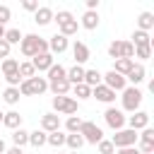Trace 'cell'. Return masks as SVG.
Segmentation results:
<instances>
[{
	"instance_id": "10",
	"label": "cell",
	"mask_w": 154,
	"mask_h": 154,
	"mask_svg": "<svg viewBox=\"0 0 154 154\" xmlns=\"http://www.w3.org/2000/svg\"><path fill=\"white\" fill-rule=\"evenodd\" d=\"M101 84H106V87H108V89H113V91H123V89L128 87L125 77H123V75H118V72H113V70H108L106 75H101Z\"/></svg>"
},
{
	"instance_id": "20",
	"label": "cell",
	"mask_w": 154,
	"mask_h": 154,
	"mask_svg": "<svg viewBox=\"0 0 154 154\" xmlns=\"http://www.w3.org/2000/svg\"><path fill=\"white\" fill-rule=\"evenodd\" d=\"M48 89L53 91V96H67L70 89H72V84H70L67 79H58V82H51Z\"/></svg>"
},
{
	"instance_id": "24",
	"label": "cell",
	"mask_w": 154,
	"mask_h": 154,
	"mask_svg": "<svg viewBox=\"0 0 154 154\" xmlns=\"http://www.w3.org/2000/svg\"><path fill=\"white\" fill-rule=\"evenodd\" d=\"M2 75H5V79L19 75V60H14V58H5V60H2Z\"/></svg>"
},
{
	"instance_id": "32",
	"label": "cell",
	"mask_w": 154,
	"mask_h": 154,
	"mask_svg": "<svg viewBox=\"0 0 154 154\" xmlns=\"http://www.w3.org/2000/svg\"><path fill=\"white\" fill-rule=\"evenodd\" d=\"M46 137H48V135H46L43 130H34V132H29V144L38 149V147L46 144Z\"/></svg>"
},
{
	"instance_id": "38",
	"label": "cell",
	"mask_w": 154,
	"mask_h": 154,
	"mask_svg": "<svg viewBox=\"0 0 154 154\" xmlns=\"http://www.w3.org/2000/svg\"><path fill=\"white\" fill-rule=\"evenodd\" d=\"M152 48H154V46H137V48H135V58H140V60L152 58ZM135 58H132V60H135Z\"/></svg>"
},
{
	"instance_id": "31",
	"label": "cell",
	"mask_w": 154,
	"mask_h": 154,
	"mask_svg": "<svg viewBox=\"0 0 154 154\" xmlns=\"http://www.w3.org/2000/svg\"><path fill=\"white\" fill-rule=\"evenodd\" d=\"M19 99H22V94H19V89H17V87H7V89L2 91V101H5V103H10V106H14Z\"/></svg>"
},
{
	"instance_id": "4",
	"label": "cell",
	"mask_w": 154,
	"mask_h": 154,
	"mask_svg": "<svg viewBox=\"0 0 154 154\" xmlns=\"http://www.w3.org/2000/svg\"><path fill=\"white\" fill-rule=\"evenodd\" d=\"M17 89H19L22 96H41L43 91H48V79L34 75V77H29V79H22V84H19Z\"/></svg>"
},
{
	"instance_id": "41",
	"label": "cell",
	"mask_w": 154,
	"mask_h": 154,
	"mask_svg": "<svg viewBox=\"0 0 154 154\" xmlns=\"http://www.w3.org/2000/svg\"><path fill=\"white\" fill-rule=\"evenodd\" d=\"M10 51H12V46H10L5 38H0V58H2V60L10 58Z\"/></svg>"
},
{
	"instance_id": "1",
	"label": "cell",
	"mask_w": 154,
	"mask_h": 154,
	"mask_svg": "<svg viewBox=\"0 0 154 154\" xmlns=\"http://www.w3.org/2000/svg\"><path fill=\"white\" fill-rule=\"evenodd\" d=\"M19 51L24 58H34L38 53H48V38H41L38 34H24L19 41Z\"/></svg>"
},
{
	"instance_id": "37",
	"label": "cell",
	"mask_w": 154,
	"mask_h": 154,
	"mask_svg": "<svg viewBox=\"0 0 154 154\" xmlns=\"http://www.w3.org/2000/svg\"><path fill=\"white\" fill-rule=\"evenodd\" d=\"M34 75H36V70H34V65H31L29 60L19 63V77H22V79H29V77H34Z\"/></svg>"
},
{
	"instance_id": "43",
	"label": "cell",
	"mask_w": 154,
	"mask_h": 154,
	"mask_svg": "<svg viewBox=\"0 0 154 154\" xmlns=\"http://www.w3.org/2000/svg\"><path fill=\"white\" fill-rule=\"evenodd\" d=\"M116 154H140L137 147H125V149H116Z\"/></svg>"
},
{
	"instance_id": "13",
	"label": "cell",
	"mask_w": 154,
	"mask_h": 154,
	"mask_svg": "<svg viewBox=\"0 0 154 154\" xmlns=\"http://www.w3.org/2000/svg\"><path fill=\"white\" fill-rule=\"evenodd\" d=\"M91 96H94L96 101H101V103H108V106L116 101V91L108 89L106 84H96V87L91 89Z\"/></svg>"
},
{
	"instance_id": "19",
	"label": "cell",
	"mask_w": 154,
	"mask_h": 154,
	"mask_svg": "<svg viewBox=\"0 0 154 154\" xmlns=\"http://www.w3.org/2000/svg\"><path fill=\"white\" fill-rule=\"evenodd\" d=\"M65 79H67L72 87H75V84H82V82H84V67H82V65H72V67L67 70Z\"/></svg>"
},
{
	"instance_id": "48",
	"label": "cell",
	"mask_w": 154,
	"mask_h": 154,
	"mask_svg": "<svg viewBox=\"0 0 154 154\" xmlns=\"http://www.w3.org/2000/svg\"><path fill=\"white\" fill-rule=\"evenodd\" d=\"M67 154H77V152H67Z\"/></svg>"
},
{
	"instance_id": "3",
	"label": "cell",
	"mask_w": 154,
	"mask_h": 154,
	"mask_svg": "<svg viewBox=\"0 0 154 154\" xmlns=\"http://www.w3.org/2000/svg\"><path fill=\"white\" fill-rule=\"evenodd\" d=\"M142 99H144V94H142V89L140 87H125L123 91H120V103H123V113L128 111V113H135V111H140V103H142Z\"/></svg>"
},
{
	"instance_id": "18",
	"label": "cell",
	"mask_w": 154,
	"mask_h": 154,
	"mask_svg": "<svg viewBox=\"0 0 154 154\" xmlns=\"http://www.w3.org/2000/svg\"><path fill=\"white\" fill-rule=\"evenodd\" d=\"M53 14H55V12H53L51 7L43 5V7H38V10L34 12V22H36L38 26H48V24L53 22Z\"/></svg>"
},
{
	"instance_id": "2",
	"label": "cell",
	"mask_w": 154,
	"mask_h": 154,
	"mask_svg": "<svg viewBox=\"0 0 154 154\" xmlns=\"http://www.w3.org/2000/svg\"><path fill=\"white\" fill-rule=\"evenodd\" d=\"M53 22L58 24V34H63L65 38L75 36L77 29H79V22L75 19V14L70 10H58V14H53Z\"/></svg>"
},
{
	"instance_id": "9",
	"label": "cell",
	"mask_w": 154,
	"mask_h": 154,
	"mask_svg": "<svg viewBox=\"0 0 154 154\" xmlns=\"http://www.w3.org/2000/svg\"><path fill=\"white\" fill-rule=\"evenodd\" d=\"M108 55L113 60H118V58H132L135 55V46L130 41H111L108 43Z\"/></svg>"
},
{
	"instance_id": "22",
	"label": "cell",
	"mask_w": 154,
	"mask_h": 154,
	"mask_svg": "<svg viewBox=\"0 0 154 154\" xmlns=\"http://www.w3.org/2000/svg\"><path fill=\"white\" fill-rule=\"evenodd\" d=\"M79 26L94 31V29L99 26V12H89V10H87V12L82 14V19H79Z\"/></svg>"
},
{
	"instance_id": "5",
	"label": "cell",
	"mask_w": 154,
	"mask_h": 154,
	"mask_svg": "<svg viewBox=\"0 0 154 154\" xmlns=\"http://www.w3.org/2000/svg\"><path fill=\"white\" fill-rule=\"evenodd\" d=\"M53 113H63V116H75L79 108V101L75 96H53Z\"/></svg>"
},
{
	"instance_id": "8",
	"label": "cell",
	"mask_w": 154,
	"mask_h": 154,
	"mask_svg": "<svg viewBox=\"0 0 154 154\" xmlns=\"http://www.w3.org/2000/svg\"><path fill=\"white\" fill-rule=\"evenodd\" d=\"M103 120H106V125L111 128V130H123L125 128V120H128V116L120 111V108H116V106H108L106 111H103Z\"/></svg>"
},
{
	"instance_id": "25",
	"label": "cell",
	"mask_w": 154,
	"mask_h": 154,
	"mask_svg": "<svg viewBox=\"0 0 154 154\" xmlns=\"http://www.w3.org/2000/svg\"><path fill=\"white\" fill-rule=\"evenodd\" d=\"M152 26H154V14H152V12H140V17H137V29L149 34Z\"/></svg>"
},
{
	"instance_id": "12",
	"label": "cell",
	"mask_w": 154,
	"mask_h": 154,
	"mask_svg": "<svg viewBox=\"0 0 154 154\" xmlns=\"http://www.w3.org/2000/svg\"><path fill=\"white\" fill-rule=\"evenodd\" d=\"M67 46H70V41H67L63 34H53V36L48 38V53H51V55H60V53H65Z\"/></svg>"
},
{
	"instance_id": "27",
	"label": "cell",
	"mask_w": 154,
	"mask_h": 154,
	"mask_svg": "<svg viewBox=\"0 0 154 154\" xmlns=\"http://www.w3.org/2000/svg\"><path fill=\"white\" fill-rule=\"evenodd\" d=\"M65 75H67V70H65L60 63H53V65H51V70H48V77H46V79H48V84H51V82L65 79Z\"/></svg>"
},
{
	"instance_id": "23",
	"label": "cell",
	"mask_w": 154,
	"mask_h": 154,
	"mask_svg": "<svg viewBox=\"0 0 154 154\" xmlns=\"http://www.w3.org/2000/svg\"><path fill=\"white\" fill-rule=\"evenodd\" d=\"M130 38H132L130 43H132L135 48H137V46H154V43H152V36H149L147 31H140V29H135Z\"/></svg>"
},
{
	"instance_id": "11",
	"label": "cell",
	"mask_w": 154,
	"mask_h": 154,
	"mask_svg": "<svg viewBox=\"0 0 154 154\" xmlns=\"http://www.w3.org/2000/svg\"><path fill=\"white\" fill-rule=\"evenodd\" d=\"M125 123L130 125V130L140 132V130L149 128V113H147V111H135L132 116H128V120H125Z\"/></svg>"
},
{
	"instance_id": "6",
	"label": "cell",
	"mask_w": 154,
	"mask_h": 154,
	"mask_svg": "<svg viewBox=\"0 0 154 154\" xmlns=\"http://www.w3.org/2000/svg\"><path fill=\"white\" fill-rule=\"evenodd\" d=\"M79 135H82V140H84V144H99L101 140H103V130L96 125V123H91V120H82V128H79Z\"/></svg>"
},
{
	"instance_id": "14",
	"label": "cell",
	"mask_w": 154,
	"mask_h": 154,
	"mask_svg": "<svg viewBox=\"0 0 154 154\" xmlns=\"http://www.w3.org/2000/svg\"><path fill=\"white\" fill-rule=\"evenodd\" d=\"M29 63L34 65V70H36V72H48V70H51V65H53L55 60H53V55H51V53H38V55H34Z\"/></svg>"
},
{
	"instance_id": "42",
	"label": "cell",
	"mask_w": 154,
	"mask_h": 154,
	"mask_svg": "<svg viewBox=\"0 0 154 154\" xmlns=\"http://www.w3.org/2000/svg\"><path fill=\"white\" fill-rule=\"evenodd\" d=\"M22 7H24L26 12H36V10H38V2H36V0H22Z\"/></svg>"
},
{
	"instance_id": "36",
	"label": "cell",
	"mask_w": 154,
	"mask_h": 154,
	"mask_svg": "<svg viewBox=\"0 0 154 154\" xmlns=\"http://www.w3.org/2000/svg\"><path fill=\"white\" fill-rule=\"evenodd\" d=\"M22 36H24V34H22L19 29H7V31H5V41H7L10 46H17V43L22 41Z\"/></svg>"
},
{
	"instance_id": "7",
	"label": "cell",
	"mask_w": 154,
	"mask_h": 154,
	"mask_svg": "<svg viewBox=\"0 0 154 154\" xmlns=\"http://www.w3.org/2000/svg\"><path fill=\"white\" fill-rule=\"evenodd\" d=\"M111 144L116 149H125V147H137V132L130 130V128H123L118 130L113 137H111Z\"/></svg>"
},
{
	"instance_id": "30",
	"label": "cell",
	"mask_w": 154,
	"mask_h": 154,
	"mask_svg": "<svg viewBox=\"0 0 154 154\" xmlns=\"http://www.w3.org/2000/svg\"><path fill=\"white\" fill-rule=\"evenodd\" d=\"M84 84L89 89H94L96 84H101V72L99 70H84Z\"/></svg>"
},
{
	"instance_id": "39",
	"label": "cell",
	"mask_w": 154,
	"mask_h": 154,
	"mask_svg": "<svg viewBox=\"0 0 154 154\" xmlns=\"http://www.w3.org/2000/svg\"><path fill=\"white\" fill-rule=\"evenodd\" d=\"M96 147H99V154H116V147H113V144H111V140H106V137H103Z\"/></svg>"
},
{
	"instance_id": "28",
	"label": "cell",
	"mask_w": 154,
	"mask_h": 154,
	"mask_svg": "<svg viewBox=\"0 0 154 154\" xmlns=\"http://www.w3.org/2000/svg\"><path fill=\"white\" fill-rule=\"evenodd\" d=\"M12 142H14V147H24V144H29V132L24 130V128H17V130H12Z\"/></svg>"
},
{
	"instance_id": "29",
	"label": "cell",
	"mask_w": 154,
	"mask_h": 154,
	"mask_svg": "<svg viewBox=\"0 0 154 154\" xmlns=\"http://www.w3.org/2000/svg\"><path fill=\"white\" fill-rule=\"evenodd\" d=\"M65 144L70 147V152H77L79 147H84V140L79 132H70V135H65Z\"/></svg>"
},
{
	"instance_id": "33",
	"label": "cell",
	"mask_w": 154,
	"mask_h": 154,
	"mask_svg": "<svg viewBox=\"0 0 154 154\" xmlns=\"http://www.w3.org/2000/svg\"><path fill=\"white\" fill-rule=\"evenodd\" d=\"M46 144H51V147H55V149H58V147H63V144H65V132H63V130L51 132V135L46 137Z\"/></svg>"
},
{
	"instance_id": "26",
	"label": "cell",
	"mask_w": 154,
	"mask_h": 154,
	"mask_svg": "<svg viewBox=\"0 0 154 154\" xmlns=\"http://www.w3.org/2000/svg\"><path fill=\"white\" fill-rule=\"evenodd\" d=\"M132 65H135V60L132 58H118L116 60V65H113V72H118V75H128L130 70H132Z\"/></svg>"
},
{
	"instance_id": "46",
	"label": "cell",
	"mask_w": 154,
	"mask_h": 154,
	"mask_svg": "<svg viewBox=\"0 0 154 154\" xmlns=\"http://www.w3.org/2000/svg\"><path fill=\"white\" fill-rule=\"evenodd\" d=\"M5 31H7V29H5L2 24H0V38H5Z\"/></svg>"
},
{
	"instance_id": "17",
	"label": "cell",
	"mask_w": 154,
	"mask_h": 154,
	"mask_svg": "<svg viewBox=\"0 0 154 154\" xmlns=\"http://www.w3.org/2000/svg\"><path fill=\"white\" fill-rule=\"evenodd\" d=\"M72 58H75V65H84L89 60V46L84 41H75L72 43Z\"/></svg>"
},
{
	"instance_id": "40",
	"label": "cell",
	"mask_w": 154,
	"mask_h": 154,
	"mask_svg": "<svg viewBox=\"0 0 154 154\" xmlns=\"http://www.w3.org/2000/svg\"><path fill=\"white\" fill-rule=\"evenodd\" d=\"M10 19H12V10H10L7 5H0V24L5 26V24H7Z\"/></svg>"
},
{
	"instance_id": "45",
	"label": "cell",
	"mask_w": 154,
	"mask_h": 154,
	"mask_svg": "<svg viewBox=\"0 0 154 154\" xmlns=\"http://www.w3.org/2000/svg\"><path fill=\"white\" fill-rule=\"evenodd\" d=\"M5 152H7V147H5V140L0 137V154H5Z\"/></svg>"
},
{
	"instance_id": "15",
	"label": "cell",
	"mask_w": 154,
	"mask_h": 154,
	"mask_svg": "<svg viewBox=\"0 0 154 154\" xmlns=\"http://www.w3.org/2000/svg\"><path fill=\"white\" fill-rule=\"evenodd\" d=\"M144 77H147L144 65H142V63H135V65H132V70L125 75V82H130V87H137V84H142V82H144Z\"/></svg>"
},
{
	"instance_id": "35",
	"label": "cell",
	"mask_w": 154,
	"mask_h": 154,
	"mask_svg": "<svg viewBox=\"0 0 154 154\" xmlns=\"http://www.w3.org/2000/svg\"><path fill=\"white\" fill-rule=\"evenodd\" d=\"M79 128H82V118H79V116H67V120H65L67 135H70V132H79Z\"/></svg>"
},
{
	"instance_id": "34",
	"label": "cell",
	"mask_w": 154,
	"mask_h": 154,
	"mask_svg": "<svg viewBox=\"0 0 154 154\" xmlns=\"http://www.w3.org/2000/svg\"><path fill=\"white\" fill-rule=\"evenodd\" d=\"M72 91H75V96H77V101H84V99H91V89L82 82V84H75L72 87Z\"/></svg>"
},
{
	"instance_id": "44",
	"label": "cell",
	"mask_w": 154,
	"mask_h": 154,
	"mask_svg": "<svg viewBox=\"0 0 154 154\" xmlns=\"http://www.w3.org/2000/svg\"><path fill=\"white\" fill-rule=\"evenodd\" d=\"M5 154H24V152H22V149H19V147H12V149H7V152H5Z\"/></svg>"
},
{
	"instance_id": "47",
	"label": "cell",
	"mask_w": 154,
	"mask_h": 154,
	"mask_svg": "<svg viewBox=\"0 0 154 154\" xmlns=\"http://www.w3.org/2000/svg\"><path fill=\"white\" fill-rule=\"evenodd\" d=\"M0 123H2V111H0Z\"/></svg>"
},
{
	"instance_id": "21",
	"label": "cell",
	"mask_w": 154,
	"mask_h": 154,
	"mask_svg": "<svg viewBox=\"0 0 154 154\" xmlns=\"http://www.w3.org/2000/svg\"><path fill=\"white\" fill-rule=\"evenodd\" d=\"M2 125L10 130H17V128H22V116L17 111H7V113H2Z\"/></svg>"
},
{
	"instance_id": "16",
	"label": "cell",
	"mask_w": 154,
	"mask_h": 154,
	"mask_svg": "<svg viewBox=\"0 0 154 154\" xmlns=\"http://www.w3.org/2000/svg\"><path fill=\"white\" fill-rule=\"evenodd\" d=\"M41 130H43L46 135L60 130V116H58V113H43V116H41Z\"/></svg>"
}]
</instances>
